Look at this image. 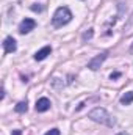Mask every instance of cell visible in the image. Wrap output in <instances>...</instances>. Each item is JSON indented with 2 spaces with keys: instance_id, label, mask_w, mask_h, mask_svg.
Listing matches in <instances>:
<instances>
[{
  "instance_id": "9",
  "label": "cell",
  "mask_w": 133,
  "mask_h": 135,
  "mask_svg": "<svg viewBox=\"0 0 133 135\" xmlns=\"http://www.w3.org/2000/svg\"><path fill=\"white\" fill-rule=\"evenodd\" d=\"M17 113H25L27 110H28V104H27V101H21L17 105H16V108H14Z\"/></svg>"
},
{
  "instance_id": "2",
  "label": "cell",
  "mask_w": 133,
  "mask_h": 135,
  "mask_svg": "<svg viewBox=\"0 0 133 135\" xmlns=\"http://www.w3.org/2000/svg\"><path fill=\"white\" fill-rule=\"evenodd\" d=\"M70 19H72V13H70V9L66 8V6H60V8L55 11L53 17H52V24H53V27L60 28V27H63V25L69 24Z\"/></svg>"
},
{
  "instance_id": "7",
  "label": "cell",
  "mask_w": 133,
  "mask_h": 135,
  "mask_svg": "<svg viewBox=\"0 0 133 135\" xmlns=\"http://www.w3.org/2000/svg\"><path fill=\"white\" fill-rule=\"evenodd\" d=\"M50 101L47 99V98H41V99H38L36 101V112H39V113H42V112H47L49 108H50Z\"/></svg>"
},
{
  "instance_id": "3",
  "label": "cell",
  "mask_w": 133,
  "mask_h": 135,
  "mask_svg": "<svg viewBox=\"0 0 133 135\" xmlns=\"http://www.w3.org/2000/svg\"><path fill=\"white\" fill-rule=\"evenodd\" d=\"M106 57H108V52H102V54H99V55H96L93 60H89L88 68H89V69H93V71H97V69L102 66V63L106 60Z\"/></svg>"
},
{
  "instance_id": "12",
  "label": "cell",
  "mask_w": 133,
  "mask_h": 135,
  "mask_svg": "<svg viewBox=\"0 0 133 135\" xmlns=\"http://www.w3.org/2000/svg\"><path fill=\"white\" fill-rule=\"evenodd\" d=\"M44 135H60V131H58V129H52V131L45 132Z\"/></svg>"
},
{
  "instance_id": "16",
  "label": "cell",
  "mask_w": 133,
  "mask_h": 135,
  "mask_svg": "<svg viewBox=\"0 0 133 135\" xmlns=\"http://www.w3.org/2000/svg\"><path fill=\"white\" fill-rule=\"evenodd\" d=\"M130 52H132V55H133V44H132V47H130Z\"/></svg>"
},
{
  "instance_id": "5",
  "label": "cell",
  "mask_w": 133,
  "mask_h": 135,
  "mask_svg": "<svg viewBox=\"0 0 133 135\" xmlns=\"http://www.w3.org/2000/svg\"><path fill=\"white\" fill-rule=\"evenodd\" d=\"M16 49H17L16 39H14L13 36H8V38H5V41H3V50H5V54H13Z\"/></svg>"
},
{
  "instance_id": "11",
  "label": "cell",
  "mask_w": 133,
  "mask_h": 135,
  "mask_svg": "<svg viewBox=\"0 0 133 135\" xmlns=\"http://www.w3.org/2000/svg\"><path fill=\"white\" fill-rule=\"evenodd\" d=\"M32 11H42V6L39 5V3H34V5H32Z\"/></svg>"
},
{
  "instance_id": "8",
  "label": "cell",
  "mask_w": 133,
  "mask_h": 135,
  "mask_svg": "<svg viewBox=\"0 0 133 135\" xmlns=\"http://www.w3.org/2000/svg\"><path fill=\"white\" fill-rule=\"evenodd\" d=\"M132 102H133V91L125 93V94L121 98V104H122V105H130Z\"/></svg>"
},
{
  "instance_id": "6",
  "label": "cell",
  "mask_w": 133,
  "mask_h": 135,
  "mask_svg": "<svg viewBox=\"0 0 133 135\" xmlns=\"http://www.w3.org/2000/svg\"><path fill=\"white\" fill-rule=\"evenodd\" d=\"M50 54H52V47H50V46H45V47H42L41 50H38V52L34 54V60H36V61H42V60H45Z\"/></svg>"
},
{
  "instance_id": "10",
  "label": "cell",
  "mask_w": 133,
  "mask_h": 135,
  "mask_svg": "<svg viewBox=\"0 0 133 135\" xmlns=\"http://www.w3.org/2000/svg\"><path fill=\"white\" fill-rule=\"evenodd\" d=\"M93 35H94L93 28H89L88 32H85V33H83V41H86V39H91V38H93Z\"/></svg>"
},
{
  "instance_id": "1",
  "label": "cell",
  "mask_w": 133,
  "mask_h": 135,
  "mask_svg": "<svg viewBox=\"0 0 133 135\" xmlns=\"http://www.w3.org/2000/svg\"><path fill=\"white\" fill-rule=\"evenodd\" d=\"M88 116H89L93 121H96V123H99V124H103V126H106V127H113V126H114V118H113L105 108H102V107H96L94 110H91Z\"/></svg>"
},
{
  "instance_id": "4",
  "label": "cell",
  "mask_w": 133,
  "mask_h": 135,
  "mask_svg": "<svg viewBox=\"0 0 133 135\" xmlns=\"http://www.w3.org/2000/svg\"><path fill=\"white\" fill-rule=\"evenodd\" d=\"M34 27H36V22H34L33 19H24L21 22V25H19V33L27 35V33H30Z\"/></svg>"
},
{
  "instance_id": "13",
  "label": "cell",
  "mask_w": 133,
  "mask_h": 135,
  "mask_svg": "<svg viewBox=\"0 0 133 135\" xmlns=\"http://www.w3.org/2000/svg\"><path fill=\"white\" fill-rule=\"evenodd\" d=\"M121 77V72H113L111 74V80H114V79H119Z\"/></svg>"
},
{
  "instance_id": "15",
  "label": "cell",
  "mask_w": 133,
  "mask_h": 135,
  "mask_svg": "<svg viewBox=\"0 0 133 135\" xmlns=\"http://www.w3.org/2000/svg\"><path fill=\"white\" fill-rule=\"evenodd\" d=\"M117 135H129L127 132H121V134H117Z\"/></svg>"
},
{
  "instance_id": "14",
  "label": "cell",
  "mask_w": 133,
  "mask_h": 135,
  "mask_svg": "<svg viewBox=\"0 0 133 135\" xmlns=\"http://www.w3.org/2000/svg\"><path fill=\"white\" fill-rule=\"evenodd\" d=\"M11 135H22V132H21V131H14Z\"/></svg>"
}]
</instances>
